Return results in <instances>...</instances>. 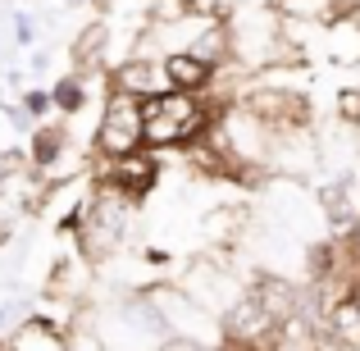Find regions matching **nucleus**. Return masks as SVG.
Wrapping results in <instances>:
<instances>
[{
    "label": "nucleus",
    "instance_id": "obj_1",
    "mask_svg": "<svg viewBox=\"0 0 360 351\" xmlns=\"http://www.w3.org/2000/svg\"><path fill=\"white\" fill-rule=\"evenodd\" d=\"M233 101L192 96V91H160L155 101H146V151H187L192 141L210 137L214 123L224 119Z\"/></svg>",
    "mask_w": 360,
    "mask_h": 351
},
{
    "label": "nucleus",
    "instance_id": "obj_2",
    "mask_svg": "<svg viewBox=\"0 0 360 351\" xmlns=\"http://www.w3.org/2000/svg\"><path fill=\"white\" fill-rule=\"evenodd\" d=\"M132 151H146V101L105 91L96 132H91V155L96 160H119Z\"/></svg>",
    "mask_w": 360,
    "mask_h": 351
},
{
    "label": "nucleus",
    "instance_id": "obj_3",
    "mask_svg": "<svg viewBox=\"0 0 360 351\" xmlns=\"http://www.w3.org/2000/svg\"><path fill=\"white\" fill-rule=\"evenodd\" d=\"M219 343L238 347V351H278L283 347V319L246 288L219 315Z\"/></svg>",
    "mask_w": 360,
    "mask_h": 351
},
{
    "label": "nucleus",
    "instance_id": "obj_4",
    "mask_svg": "<svg viewBox=\"0 0 360 351\" xmlns=\"http://www.w3.org/2000/svg\"><path fill=\"white\" fill-rule=\"evenodd\" d=\"M315 205H319V219H324V233L347 242L360 229V174L356 169H338L328 174L324 183L315 187Z\"/></svg>",
    "mask_w": 360,
    "mask_h": 351
},
{
    "label": "nucleus",
    "instance_id": "obj_5",
    "mask_svg": "<svg viewBox=\"0 0 360 351\" xmlns=\"http://www.w3.org/2000/svg\"><path fill=\"white\" fill-rule=\"evenodd\" d=\"M87 178L96 183H110L115 192H123L132 205H141L150 192L160 187L165 178V165H160V151H132V155H119V160H96Z\"/></svg>",
    "mask_w": 360,
    "mask_h": 351
},
{
    "label": "nucleus",
    "instance_id": "obj_6",
    "mask_svg": "<svg viewBox=\"0 0 360 351\" xmlns=\"http://www.w3.org/2000/svg\"><path fill=\"white\" fill-rule=\"evenodd\" d=\"M105 91H119V96H132V101H155L160 91H169V82H165V55L137 51V55L115 60L105 69Z\"/></svg>",
    "mask_w": 360,
    "mask_h": 351
},
{
    "label": "nucleus",
    "instance_id": "obj_7",
    "mask_svg": "<svg viewBox=\"0 0 360 351\" xmlns=\"http://www.w3.org/2000/svg\"><path fill=\"white\" fill-rule=\"evenodd\" d=\"M201 242L210 251H238L242 237L251 233V205L246 201H214L210 210L201 215Z\"/></svg>",
    "mask_w": 360,
    "mask_h": 351
},
{
    "label": "nucleus",
    "instance_id": "obj_8",
    "mask_svg": "<svg viewBox=\"0 0 360 351\" xmlns=\"http://www.w3.org/2000/svg\"><path fill=\"white\" fill-rule=\"evenodd\" d=\"M69 328H73V319L51 315V310H32L9 333L5 351H69Z\"/></svg>",
    "mask_w": 360,
    "mask_h": 351
},
{
    "label": "nucleus",
    "instance_id": "obj_9",
    "mask_svg": "<svg viewBox=\"0 0 360 351\" xmlns=\"http://www.w3.org/2000/svg\"><path fill=\"white\" fill-rule=\"evenodd\" d=\"M224 69H214V64L196 60L192 51H169L165 55V82L169 91H192V96H210L214 87H219Z\"/></svg>",
    "mask_w": 360,
    "mask_h": 351
},
{
    "label": "nucleus",
    "instance_id": "obj_10",
    "mask_svg": "<svg viewBox=\"0 0 360 351\" xmlns=\"http://www.w3.org/2000/svg\"><path fill=\"white\" fill-rule=\"evenodd\" d=\"M110 37H115V27H110V18H91L82 32H73L69 42V64L78 73H101L110 69Z\"/></svg>",
    "mask_w": 360,
    "mask_h": 351
},
{
    "label": "nucleus",
    "instance_id": "obj_11",
    "mask_svg": "<svg viewBox=\"0 0 360 351\" xmlns=\"http://www.w3.org/2000/svg\"><path fill=\"white\" fill-rule=\"evenodd\" d=\"M69 141H73V132H69V123L64 119H46V123H37L32 128V137H27V160H32V169H41V174H55V169L69 160Z\"/></svg>",
    "mask_w": 360,
    "mask_h": 351
},
{
    "label": "nucleus",
    "instance_id": "obj_12",
    "mask_svg": "<svg viewBox=\"0 0 360 351\" xmlns=\"http://www.w3.org/2000/svg\"><path fill=\"white\" fill-rule=\"evenodd\" d=\"M51 96H55V115L60 119H78L82 110L91 106V78L78 69H64L60 78L51 82Z\"/></svg>",
    "mask_w": 360,
    "mask_h": 351
},
{
    "label": "nucleus",
    "instance_id": "obj_13",
    "mask_svg": "<svg viewBox=\"0 0 360 351\" xmlns=\"http://www.w3.org/2000/svg\"><path fill=\"white\" fill-rule=\"evenodd\" d=\"M324 51H328V64H342V69L360 64V23L356 18H342V23L324 27Z\"/></svg>",
    "mask_w": 360,
    "mask_h": 351
},
{
    "label": "nucleus",
    "instance_id": "obj_14",
    "mask_svg": "<svg viewBox=\"0 0 360 351\" xmlns=\"http://www.w3.org/2000/svg\"><path fill=\"white\" fill-rule=\"evenodd\" d=\"M333 115L342 128H360V82H352V87H342L333 96Z\"/></svg>",
    "mask_w": 360,
    "mask_h": 351
},
{
    "label": "nucleus",
    "instance_id": "obj_15",
    "mask_svg": "<svg viewBox=\"0 0 360 351\" xmlns=\"http://www.w3.org/2000/svg\"><path fill=\"white\" fill-rule=\"evenodd\" d=\"M18 106L27 110L37 123H46L55 115V96H51V87H23V96H18Z\"/></svg>",
    "mask_w": 360,
    "mask_h": 351
},
{
    "label": "nucleus",
    "instance_id": "obj_16",
    "mask_svg": "<svg viewBox=\"0 0 360 351\" xmlns=\"http://www.w3.org/2000/svg\"><path fill=\"white\" fill-rule=\"evenodd\" d=\"M9 27H14V46H37V37H41V27H37V18L27 9H14Z\"/></svg>",
    "mask_w": 360,
    "mask_h": 351
},
{
    "label": "nucleus",
    "instance_id": "obj_17",
    "mask_svg": "<svg viewBox=\"0 0 360 351\" xmlns=\"http://www.w3.org/2000/svg\"><path fill=\"white\" fill-rule=\"evenodd\" d=\"M155 351H214V343H201V338H183V333H169Z\"/></svg>",
    "mask_w": 360,
    "mask_h": 351
},
{
    "label": "nucleus",
    "instance_id": "obj_18",
    "mask_svg": "<svg viewBox=\"0 0 360 351\" xmlns=\"http://www.w3.org/2000/svg\"><path fill=\"white\" fill-rule=\"evenodd\" d=\"M27 69H32L37 78H41V73L51 69V51H46V46H41V51H32V64H27Z\"/></svg>",
    "mask_w": 360,
    "mask_h": 351
},
{
    "label": "nucleus",
    "instance_id": "obj_19",
    "mask_svg": "<svg viewBox=\"0 0 360 351\" xmlns=\"http://www.w3.org/2000/svg\"><path fill=\"white\" fill-rule=\"evenodd\" d=\"M91 9H96V18H110L119 9V0H91Z\"/></svg>",
    "mask_w": 360,
    "mask_h": 351
},
{
    "label": "nucleus",
    "instance_id": "obj_20",
    "mask_svg": "<svg viewBox=\"0 0 360 351\" xmlns=\"http://www.w3.org/2000/svg\"><path fill=\"white\" fill-rule=\"evenodd\" d=\"M5 242H9V224L0 219V246H5Z\"/></svg>",
    "mask_w": 360,
    "mask_h": 351
},
{
    "label": "nucleus",
    "instance_id": "obj_21",
    "mask_svg": "<svg viewBox=\"0 0 360 351\" xmlns=\"http://www.w3.org/2000/svg\"><path fill=\"white\" fill-rule=\"evenodd\" d=\"M64 5H69V9H78V5H91V0H64Z\"/></svg>",
    "mask_w": 360,
    "mask_h": 351
},
{
    "label": "nucleus",
    "instance_id": "obj_22",
    "mask_svg": "<svg viewBox=\"0 0 360 351\" xmlns=\"http://www.w3.org/2000/svg\"><path fill=\"white\" fill-rule=\"evenodd\" d=\"M0 106H5V87H0Z\"/></svg>",
    "mask_w": 360,
    "mask_h": 351
}]
</instances>
